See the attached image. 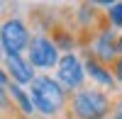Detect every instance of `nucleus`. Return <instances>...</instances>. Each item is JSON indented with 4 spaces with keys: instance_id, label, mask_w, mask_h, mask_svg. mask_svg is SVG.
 Here are the masks:
<instances>
[{
    "instance_id": "13",
    "label": "nucleus",
    "mask_w": 122,
    "mask_h": 119,
    "mask_svg": "<svg viewBox=\"0 0 122 119\" xmlns=\"http://www.w3.org/2000/svg\"><path fill=\"white\" fill-rule=\"evenodd\" d=\"M110 119H122V95L115 97V105H112V114H110Z\"/></svg>"
},
{
    "instance_id": "11",
    "label": "nucleus",
    "mask_w": 122,
    "mask_h": 119,
    "mask_svg": "<svg viewBox=\"0 0 122 119\" xmlns=\"http://www.w3.org/2000/svg\"><path fill=\"white\" fill-rule=\"evenodd\" d=\"M7 85H10V78H7V73H5V68L0 66V107H7L10 105V100H7Z\"/></svg>"
},
{
    "instance_id": "7",
    "label": "nucleus",
    "mask_w": 122,
    "mask_h": 119,
    "mask_svg": "<svg viewBox=\"0 0 122 119\" xmlns=\"http://www.w3.org/2000/svg\"><path fill=\"white\" fill-rule=\"evenodd\" d=\"M3 63H5V73H7V78H10L12 85L29 87L32 80L37 78V71L29 66V61L25 58V54H7Z\"/></svg>"
},
{
    "instance_id": "14",
    "label": "nucleus",
    "mask_w": 122,
    "mask_h": 119,
    "mask_svg": "<svg viewBox=\"0 0 122 119\" xmlns=\"http://www.w3.org/2000/svg\"><path fill=\"white\" fill-rule=\"evenodd\" d=\"M117 51H120V56H122V32L117 34Z\"/></svg>"
},
{
    "instance_id": "15",
    "label": "nucleus",
    "mask_w": 122,
    "mask_h": 119,
    "mask_svg": "<svg viewBox=\"0 0 122 119\" xmlns=\"http://www.w3.org/2000/svg\"><path fill=\"white\" fill-rule=\"evenodd\" d=\"M5 61V54H3V46H0V63Z\"/></svg>"
},
{
    "instance_id": "5",
    "label": "nucleus",
    "mask_w": 122,
    "mask_h": 119,
    "mask_svg": "<svg viewBox=\"0 0 122 119\" xmlns=\"http://www.w3.org/2000/svg\"><path fill=\"white\" fill-rule=\"evenodd\" d=\"M54 78H56V83L64 87L68 95H73L76 90L86 87L88 78H86L83 58H81L76 51H71V54H61L59 63H56V68H54Z\"/></svg>"
},
{
    "instance_id": "10",
    "label": "nucleus",
    "mask_w": 122,
    "mask_h": 119,
    "mask_svg": "<svg viewBox=\"0 0 122 119\" xmlns=\"http://www.w3.org/2000/svg\"><path fill=\"white\" fill-rule=\"evenodd\" d=\"M100 7H105L103 22L120 34V32H122V0H120V3H103Z\"/></svg>"
},
{
    "instance_id": "9",
    "label": "nucleus",
    "mask_w": 122,
    "mask_h": 119,
    "mask_svg": "<svg viewBox=\"0 0 122 119\" xmlns=\"http://www.w3.org/2000/svg\"><path fill=\"white\" fill-rule=\"evenodd\" d=\"M7 100H10V105H15V110L22 117H27V119L34 117V107H32V100H29L27 87H20V85L10 83L7 85Z\"/></svg>"
},
{
    "instance_id": "12",
    "label": "nucleus",
    "mask_w": 122,
    "mask_h": 119,
    "mask_svg": "<svg viewBox=\"0 0 122 119\" xmlns=\"http://www.w3.org/2000/svg\"><path fill=\"white\" fill-rule=\"evenodd\" d=\"M110 71H112V78H115V83L122 85V56L115 58V63L110 66Z\"/></svg>"
},
{
    "instance_id": "6",
    "label": "nucleus",
    "mask_w": 122,
    "mask_h": 119,
    "mask_svg": "<svg viewBox=\"0 0 122 119\" xmlns=\"http://www.w3.org/2000/svg\"><path fill=\"white\" fill-rule=\"evenodd\" d=\"M32 39V29L22 17H7L0 22V46L3 54H25Z\"/></svg>"
},
{
    "instance_id": "4",
    "label": "nucleus",
    "mask_w": 122,
    "mask_h": 119,
    "mask_svg": "<svg viewBox=\"0 0 122 119\" xmlns=\"http://www.w3.org/2000/svg\"><path fill=\"white\" fill-rule=\"evenodd\" d=\"M86 56L95 58V61L105 63V66H112L115 58L120 56V51H117V32L110 29L105 22H100L93 32H88Z\"/></svg>"
},
{
    "instance_id": "8",
    "label": "nucleus",
    "mask_w": 122,
    "mask_h": 119,
    "mask_svg": "<svg viewBox=\"0 0 122 119\" xmlns=\"http://www.w3.org/2000/svg\"><path fill=\"white\" fill-rule=\"evenodd\" d=\"M83 68H86V78L93 83V87H100V90H105V92H112L117 87L110 66L95 61V58H90V56H83Z\"/></svg>"
},
{
    "instance_id": "3",
    "label": "nucleus",
    "mask_w": 122,
    "mask_h": 119,
    "mask_svg": "<svg viewBox=\"0 0 122 119\" xmlns=\"http://www.w3.org/2000/svg\"><path fill=\"white\" fill-rule=\"evenodd\" d=\"M25 58L29 61V66L34 71L49 73V71L56 68L59 58H61V51L56 49V44L51 41V37L46 32H32V39H29V46L25 51Z\"/></svg>"
},
{
    "instance_id": "1",
    "label": "nucleus",
    "mask_w": 122,
    "mask_h": 119,
    "mask_svg": "<svg viewBox=\"0 0 122 119\" xmlns=\"http://www.w3.org/2000/svg\"><path fill=\"white\" fill-rule=\"evenodd\" d=\"M29 92V100H32L34 107V114L44 117V119H56L61 114H66V107H68V92L56 83L54 75H37L32 85L27 87Z\"/></svg>"
},
{
    "instance_id": "2",
    "label": "nucleus",
    "mask_w": 122,
    "mask_h": 119,
    "mask_svg": "<svg viewBox=\"0 0 122 119\" xmlns=\"http://www.w3.org/2000/svg\"><path fill=\"white\" fill-rule=\"evenodd\" d=\"M112 105H115V97L110 92L86 85L73 95H68L66 117L68 119H110Z\"/></svg>"
}]
</instances>
